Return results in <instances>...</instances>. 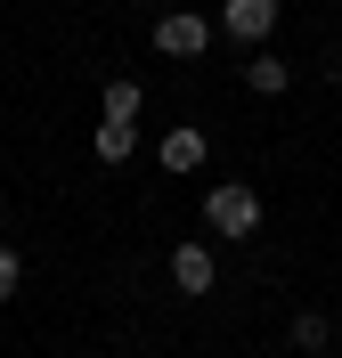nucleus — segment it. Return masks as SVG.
<instances>
[{
  "instance_id": "obj_1",
  "label": "nucleus",
  "mask_w": 342,
  "mask_h": 358,
  "mask_svg": "<svg viewBox=\"0 0 342 358\" xmlns=\"http://www.w3.org/2000/svg\"><path fill=\"white\" fill-rule=\"evenodd\" d=\"M204 228H212V236H228V245L261 236V196H252L245 179H220V187H204Z\"/></svg>"
},
{
  "instance_id": "obj_2",
  "label": "nucleus",
  "mask_w": 342,
  "mask_h": 358,
  "mask_svg": "<svg viewBox=\"0 0 342 358\" xmlns=\"http://www.w3.org/2000/svg\"><path fill=\"white\" fill-rule=\"evenodd\" d=\"M147 41H155V57H171V66H187V57H204V49L220 41V33H212V17H196V8H163Z\"/></svg>"
},
{
  "instance_id": "obj_3",
  "label": "nucleus",
  "mask_w": 342,
  "mask_h": 358,
  "mask_svg": "<svg viewBox=\"0 0 342 358\" xmlns=\"http://www.w3.org/2000/svg\"><path fill=\"white\" fill-rule=\"evenodd\" d=\"M212 33H228V41H245V49H261V41L277 33V0H220Z\"/></svg>"
},
{
  "instance_id": "obj_4",
  "label": "nucleus",
  "mask_w": 342,
  "mask_h": 358,
  "mask_svg": "<svg viewBox=\"0 0 342 358\" xmlns=\"http://www.w3.org/2000/svg\"><path fill=\"white\" fill-rule=\"evenodd\" d=\"M204 155H212V147H204V131H196V122H171V131L155 138V163H163V171H171V179L204 171Z\"/></svg>"
},
{
  "instance_id": "obj_5",
  "label": "nucleus",
  "mask_w": 342,
  "mask_h": 358,
  "mask_svg": "<svg viewBox=\"0 0 342 358\" xmlns=\"http://www.w3.org/2000/svg\"><path fill=\"white\" fill-rule=\"evenodd\" d=\"M171 285H180L187 301H204V293L220 285V261H212V245H171Z\"/></svg>"
},
{
  "instance_id": "obj_6",
  "label": "nucleus",
  "mask_w": 342,
  "mask_h": 358,
  "mask_svg": "<svg viewBox=\"0 0 342 358\" xmlns=\"http://www.w3.org/2000/svg\"><path fill=\"white\" fill-rule=\"evenodd\" d=\"M90 155L106 163V171H114V163H131V155H138V122H98V131H90Z\"/></svg>"
},
{
  "instance_id": "obj_7",
  "label": "nucleus",
  "mask_w": 342,
  "mask_h": 358,
  "mask_svg": "<svg viewBox=\"0 0 342 358\" xmlns=\"http://www.w3.org/2000/svg\"><path fill=\"white\" fill-rule=\"evenodd\" d=\"M285 82H294L285 57H252V66H245V90H252V98H285Z\"/></svg>"
},
{
  "instance_id": "obj_8",
  "label": "nucleus",
  "mask_w": 342,
  "mask_h": 358,
  "mask_svg": "<svg viewBox=\"0 0 342 358\" xmlns=\"http://www.w3.org/2000/svg\"><path fill=\"white\" fill-rule=\"evenodd\" d=\"M138 106H147L138 82H106V114H98V122H138Z\"/></svg>"
},
{
  "instance_id": "obj_9",
  "label": "nucleus",
  "mask_w": 342,
  "mask_h": 358,
  "mask_svg": "<svg viewBox=\"0 0 342 358\" xmlns=\"http://www.w3.org/2000/svg\"><path fill=\"white\" fill-rule=\"evenodd\" d=\"M326 342H334V317H326V310H301L294 317V350H326Z\"/></svg>"
},
{
  "instance_id": "obj_10",
  "label": "nucleus",
  "mask_w": 342,
  "mask_h": 358,
  "mask_svg": "<svg viewBox=\"0 0 342 358\" xmlns=\"http://www.w3.org/2000/svg\"><path fill=\"white\" fill-rule=\"evenodd\" d=\"M17 285H24V261H17V245H0V310L17 301Z\"/></svg>"
}]
</instances>
